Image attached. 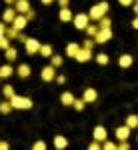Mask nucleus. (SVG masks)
<instances>
[{
	"instance_id": "1",
	"label": "nucleus",
	"mask_w": 138,
	"mask_h": 150,
	"mask_svg": "<svg viewBox=\"0 0 138 150\" xmlns=\"http://www.w3.org/2000/svg\"><path fill=\"white\" fill-rule=\"evenodd\" d=\"M108 8H110V4H108V2H98L96 6H92V8H90V12H88L86 16H88V20L98 22L102 16H106V14H108Z\"/></svg>"
},
{
	"instance_id": "2",
	"label": "nucleus",
	"mask_w": 138,
	"mask_h": 150,
	"mask_svg": "<svg viewBox=\"0 0 138 150\" xmlns=\"http://www.w3.org/2000/svg\"><path fill=\"white\" fill-rule=\"evenodd\" d=\"M8 102H10L12 110H30V108L34 106V102H32L30 98H26V96H18V94H14Z\"/></svg>"
},
{
	"instance_id": "3",
	"label": "nucleus",
	"mask_w": 138,
	"mask_h": 150,
	"mask_svg": "<svg viewBox=\"0 0 138 150\" xmlns=\"http://www.w3.org/2000/svg\"><path fill=\"white\" fill-rule=\"evenodd\" d=\"M112 38V28H98V32L94 34V44H104Z\"/></svg>"
},
{
	"instance_id": "4",
	"label": "nucleus",
	"mask_w": 138,
	"mask_h": 150,
	"mask_svg": "<svg viewBox=\"0 0 138 150\" xmlns=\"http://www.w3.org/2000/svg\"><path fill=\"white\" fill-rule=\"evenodd\" d=\"M24 48H26V54L36 56V54H38V48H40V42H38L36 38H28V36H26V40H24Z\"/></svg>"
},
{
	"instance_id": "5",
	"label": "nucleus",
	"mask_w": 138,
	"mask_h": 150,
	"mask_svg": "<svg viewBox=\"0 0 138 150\" xmlns=\"http://www.w3.org/2000/svg\"><path fill=\"white\" fill-rule=\"evenodd\" d=\"M72 22H74V26L78 28V30H84L88 24H90V20H88V16H86V12H80V14H76L74 18H72Z\"/></svg>"
},
{
	"instance_id": "6",
	"label": "nucleus",
	"mask_w": 138,
	"mask_h": 150,
	"mask_svg": "<svg viewBox=\"0 0 138 150\" xmlns=\"http://www.w3.org/2000/svg\"><path fill=\"white\" fill-rule=\"evenodd\" d=\"M26 24H28V20H26V16H24V14H16V16H14V20H12V28H14V30H18V32H22L24 28H26Z\"/></svg>"
},
{
	"instance_id": "7",
	"label": "nucleus",
	"mask_w": 138,
	"mask_h": 150,
	"mask_svg": "<svg viewBox=\"0 0 138 150\" xmlns=\"http://www.w3.org/2000/svg\"><path fill=\"white\" fill-rule=\"evenodd\" d=\"M12 8H14L16 14H26L32 6H30V2H28V0H16V2L12 4Z\"/></svg>"
},
{
	"instance_id": "8",
	"label": "nucleus",
	"mask_w": 138,
	"mask_h": 150,
	"mask_svg": "<svg viewBox=\"0 0 138 150\" xmlns=\"http://www.w3.org/2000/svg\"><path fill=\"white\" fill-rule=\"evenodd\" d=\"M54 76H56V68H52L50 64L44 66L42 72H40V78H42L44 82H52V80H54Z\"/></svg>"
},
{
	"instance_id": "9",
	"label": "nucleus",
	"mask_w": 138,
	"mask_h": 150,
	"mask_svg": "<svg viewBox=\"0 0 138 150\" xmlns=\"http://www.w3.org/2000/svg\"><path fill=\"white\" fill-rule=\"evenodd\" d=\"M106 134H108V132H106L104 126H96L94 130H92V138H94V142H100V144L106 140Z\"/></svg>"
},
{
	"instance_id": "10",
	"label": "nucleus",
	"mask_w": 138,
	"mask_h": 150,
	"mask_svg": "<svg viewBox=\"0 0 138 150\" xmlns=\"http://www.w3.org/2000/svg\"><path fill=\"white\" fill-rule=\"evenodd\" d=\"M96 98H98V92H96L94 88H86V90H84V94H82V100H84V104L96 102Z\"/></svg>"
},
{
	"instance_id": "11",
	"label": "nucleus",
	"mask_w": 138,
	"mask_h": 150,
	"mask_svg": "<svg viewBox=\"0 0 138 150\" xmlns=\"http://www.w3.org/2000/svg\"><path fill=\"white\" fill-rule=\"evenodd\" d=\"M90 56H92V50H86V48L80 46V50L76 52L74 60H76V62H88V60H90Z\"/></svg>"
},
{
	"instance_id": "12",
	"label": "nucleus",
	"mask_w": 138,
	"mask_h": 150,
	"mask_svg": "<svg viewBox=\"0 0 138 150\" xmlns=\"http://www.w3.org/2000/svg\"><path fill=\"white\" fill-rule=\"evenodd\" d=\"M132 62H134L132 54H120V58H118V66H120V68H130Z\"/></svg>"
},
{
	"instance_id": "13",
	"label": "nucleus",
	"mask_w": 138,
	"mask_h": 150,
	"mask_svg": "<svg viewBox=\"0 0 138 150\" xmlns=\"http://www.w3.org/2000/svg\"><path fill=\"white\" fill-rule=\"evenodd\" d=\"M14 16H16V12H14V8H12V6H8L6 10L2 12V22H4L6 26H8V24H12V20H14Z\"/></svg>"
},
{
	"instance_id": "14",
	"label": "nucleus",
	"mask_w": 138,
	"mask_h": 150,
	"mask_svg": "<svg viewBox=\"0 0 138 150\" xmlns=\"http://www.w3.org/2000/svg\"><path fill=\"white\" fill-rule=\"evenodd\" d=\"M114 134H116V138L120 140V142H124V140H128V136H130V128L128 126H118Z\"/></svg>"
},
{
	"instance_id": "15",
	"label": "nucleus",
	"mask_w": 138,
	"mask_h": 150,
	"mask_svg": "<svg viewBox=\"0 0 138 150\" xmlns=\"http://www.w3.org/2000/svg\"><path fill=\"white\" fill-rule=\"evenodd\" d=\"M72 18H74V14H72L70 8H60V14H58L60 22H72Z\"/></svg>"
},
{
	"instance_id": "16",
	"label": "nucleus",
	"mask_w": 138,
	"mask_h": 150,
	"mask_svg": "<svg viewBox=\"0 0 138 150\" xmlns=\"http://www.w3.org/2000/svg\"><path fill=\"white\" fill-rule=\"evenodd\" d=\"M12 74H14V68H12V64H2V66H0V80H6V78H10Z\"/></svg>"
},
{
	"instance_id": "17",
	"label": "nucleus",
	"mask_w": 138,
	"mask_h": 150,
	"mask_svg": "<svg viewBox=\"0 0 138 150\" xmlns=\"http://www.w3.org/2000/svg\"><path fill=\"white\" fill-rule=\"evenodd\" d=\"M66 146H68V140H66V136H62V134L54 136V148H56V150H64Z\"/></svg>"
},
{
	"instance_id": "18",
	"label": "nucleus",
	"mask_w": 138,
	"mask_h": 150,
	"mask_svg": "<svg viewBox=\"0 0 138 150\" xmlns=\"http://www.w3.org/2000/svg\"><path fill=\"white\" fill-rule=\"evenodd\" d=\"M16 74H18L20 78H28V76L32 74V68H30L28 64H20V66L16 68Z\"/></svg>"
},
{
	"instance_id": "19",
	"label": "nucleus",
	"mask_w": 138,
	"mask_h": 150,
	"mask_svg": "<svg viewBox=\"0 0 138 150\" xmlns=\"http://www.w3.org/2000/svg\"><path fill=\"white\" fill-rule=\"evenodd\" d=\"M4 56H6L8 64H10V62H14V60L18 58V50H16V48H12V46H8L6 50H4Z\"/></svg>"
},
{
	"instance_id": "20",
	"label": "nucleus",
	"mask_w": 138,
	"mask_h": 150,
	"mask_svg": "<svg viewBox=\"0 0 138 150\" xmlns=\"http://www.w3.org/2000/svg\"><path fill=\"white\" fill-rule=\"evenodd\" d=\"M38 54H42L44 58H50L52 54H54V50H52V46H50V44H40V48H38Z\"/></svg>"
},
{
	"instance_id": "21",
	"label": "nucleus",
	"mask_w": 138,
	"mask_h": 150,
	"mask_svg": "<svg viewBox=\"0 0 138 150\" xmlns=\"http://www.w3.org/2000/svg\"><path fill=\"white\" fill-rule=\"evenodd\" d=\"M60 102L64 104V106H72V102H74V94L72 92H62L60 94Z\"/></svg>"
},
{
	"instance_id": "22",
	"label": "nucleus",
	"mask_w": 138,
	"mask_h": 150,
	"mask_svg": "<svg viewBox=\"0 0 138 150\" xmlns=\"http://www.w3.org/2000/svg\"><path fill=\"white\" fill-rule=\"evenodd\" d=\"M62 64H64V58L62 56H58V54H52V56H50V66H52V68H60Z\"/></svg>"
},
{
	"instance_id": "23",
	"label": "nucleus",
	"mask_w": 138,
	"mask_h": 150,
	"mask_svg": "<svg viewBox=\"0 0 138 150\" xmlns=\"http://www.w3.org/2000/svg\"><path fill=\"white\" fill-rule=\"evenodd\" d=\"M2 96H4L6 100H10L12 96H14V86H12V84H4V86H2Z\"/></svg>"
},
{
	"instance_id": "24",
	"label": "nucleus",
	"mask_w": 138,
	"mask_h": 150,
	"mask_svg": "<svg viewBox=\"0 0 138 150\" xmlns=\"http://www.w3.org/2000/svg\"><path fill=\"white\" fill-rule=\"evenodd\" d=\"M78 50H80V46H78L76 42H70L68 46H66V54H68L70 58H74V56H76V52H78Z\"/></svg>"
},
{
	"instance_id": "25",
	"label": "nucleus",
	"mask_w": 138,
	"mask_h": 150,
	"mask_svg": "<svg viewBox=\"0 0 138 150\" xmlns=\"http://www.w3.org/2000/svg\"><path fill=\"white\" fill-rule=\"evenodd\" d=\"M124 126H128L130 130H132V128H136V126H138V116H136V114L126 116V124H124Z\"/></svg>"
},
{
	"instance_id": "26",
	"label": "nucleus",
	"mask_w": 138,
	"mask_h": 150,
	"mask_svg": "<svg viewBox=\"0 0 138 150\" xmlns=\"http://www.w3.org/2000/svg\"><path fill=\"white\" fill-rule=\"evenodd\" d=\"M96 62H98L100 66H106V64L110 62V58H108L106 52H100V54H96Z\"/></svg>"
},
{
	"instance_id": "27",
	"label": "nucleus",
	"mask_w": 138,
	"mask_h": 150,
	"mask_svg": "<svg viewBox=\"0 0 138 150\" xmlns=\"http://www.w3.org/2000/svg\"><path fill=\"white\" fill-rule=\"evenodd\" d=\"M84 32H86V36H88V38H94V34L98 32V26H96V24H88V26L84 28Z\"/></svg>"
},
{
	"instance_id": "28",
	"label": "nucleus",
	"mask_w": 138,
	"mask_h": 150,
	"mask_svg": "<svg viewBox=\"0 0 138 150\" xmlns=\"http://www.w3.org/2000/svg\"><path fill=\"white\" fill-rule=\"evenodd\" d=\"M96 26H98V28H110V26H112V20H110L108 16H102V18L98 20V24H96Z\"/></svg>"
},
{
	"instance_id": "29",
	"label": "nucleus",
	"mask_w": 138,
	"mask_h": 150,
	"mask_svg": "<svg viewBox=\"0 0 138 150\" xmlns=\"http://www.w3.org/2000/svg\"><path fill=\"white\" fill-rule=\"evenodd\" d=\"M72 106H74V110H76V112H82L86 104H84V100H82V98H74V102H72Z\"/></svg>"
},
{
	"instance_id": "30",
	"label": "nucleus",
	"mask_w": 138,
	"mask_h": 150,
	"mask_svg": "<svg viewBox=\"0 0 138 150\" xmlns=\"http://www.w3.org/2000/svg\"><path fill=\"white\" fill-rule=\"evenodd\" d=\"M10 110H12V106H10V102H8V100H4V102L0 100V114H8Z\"/></svg>"
},
{
	"instance_id": "31",
	"label": "nucleus",
	"mask_w": 138,
	"mask_h": 150,
	"mask_svg": "<svg viewBox=\"0 0 138 150\" xmlns=\"http://www.w3.org/2000/svg\"><path fill=\"white\" fill-rule=\"evenodd\" d=\"M100 150H116V144L110 142V140H104L102 144H100Z\"/></svg>"
},
{
	"instance_id": "32",
	"label": "nucleus",
	"mask_w": 138,
	"mask_h": 150,
	"mask_svg": "<svg viewBox=\"0 0 138 150\" xmlns=\"http://www.w3.org/2000/svg\"><path fill=\"white\" fill-rule=\"evenodd\" d=\"M32 150H46V142L44 140H36L32 144Z\"/></svg>"
},
{
	"instance_id": "33",
	"label": "nucleus",
	"mask_w": 138,
	"mask_h": 150,
	"mask_svg": "<svg viewBox=\"0 0 138 150\" xmlns=\"http://www.w3.org/2000/svg\"><path fill=\"white\" fill-rule=\"evenodd\" d=\"M8 46H10V40H8L6 36H2V38H0V50H6Z\"/></svg>"
},
{
	"instance_id": "34",
	"label": "nucleus",
	"mask_w": 138,
	"mask_h": 150,
	"mask_svg": "<svg viewBox=\"0 0 138 150\" xmlns=\"http://www.w3.org/2000/svg\"><path fill=\"white\" fill-rule=\"evenodd\" d=\"M82 48L92 50V48H94V40H92V38H86V40H84V44H82Z\"/></svg>"
},
{
	"instance_id": "35",
	"label": "nucleus",
	"mask_w": 138,
	"mask_h": 150,
	"mask_svg": "<svg viewBox=\"0 0 138 150\" xmlns=\"http://www.w3.org/2000/svg\"><path fill=\"white\" fill-rule=\"evenodd\" d=\"M116 148H120V150H130V144H128V140H124V142H120Z\"/></svg>"
},
{
	"instance_id": "36",
	"label": "nucleus",
	"mask_w": 138,
	"mask_h": 150,
	"mask_svg": "<svg viewBox=\"0 0 138 150\" xmlns=\"http://www.w3.org/2000/svg\"><path fill=\"white\" fill-rule=\"evenodd\" d=\"M54 80H56L58 84H64V82H66V76H64V74H58V76H54Z\"/></svg>"
},
{
	"instance_id": "37",
	"label": "nucleus",
	"mask_w": 138,
	"mask_h": 150,
	"mask_svg": "<svg viewBox=\"0 0 138 150\" xmlns=\"http://www.w3.org/2000/svg\"><path fill=\"white\" fill-rule=\"evenodd\" d=\"M0 150H10V144L6 140H0Z\"/></svg>"
},
{
	"instance_id": "38",
	"label": "nucleus",
	"mask_w": 138,
	"mask_h": 150,
	"mask_svg": "<svg viewBox=\"0 0 138 150\" xmlns=\"http://www.w3.org/2000/svg\"><path fill=\"white\" fill-rule=\"evenodd\" d=\"M88 150H100V142H90Z\"/></svg>"
},
{
	"instance_id": "39",
	"label": "nucleus",
	"mask_w": 138,
	"mask_h": 150,
	"mask_svg": "<svg viewBox=\"0 0 138 150\" xmlns=\"http://www.w3.org/2000/svg\"><path fill=\"white\" fill-rule=\"evenodd\" d=\"M58 4H60V8H68L70 0H58Z\"/></svg>"
},
{
	"instance_id": "40",
	"label": "nucleus",
	"mask_w": 138,
	"mask_h": 150,
	"mask_svg": "<svg viewBox=\"0 0 138 150\" xmlns=\"http://www.w3.org/2000/svg\"><path fill=\"white\" fill-rule=\"evenodd\" d=\"M118 2H120L122 6H132V4H134V0H118Z\"/></svg>"
},
{
	"instance_id": "41",
	"label": "nucleus",
	"mask_w": 138,
	"mask_h": 150,
	"mask_svg": "<svg viewBox=\"0 0 138 150\" xmlns=\"http://www.w3.org/2000/svg\"><path fill=\"white\" fill-rule=\"evenodd\" d=\"M4 30H6V24H4V22H0V38L4 36Z\"/></svg>"
},
{
	"instance_id": "42",
	"label": "nucleus",
	"mask_w": 138,
	"mask_h": 150,
	"mask_svg": "<svg viewBox=\"0 0 138 150\" xmlns=\"http://www.w3.org/2000/svg\"><path fill=\"white\" fill-rule=\"evenodd\" d=\"M132 28H138V18H132V22H130Z\"/></svg>"
},
{
	"instance_id": "43",
	"label": "nucleus",
	"mask_w": 138,
	"mask_h": 150,
	"mask_svg": "<svg viewBox=\"0 0 138 150\" xmlns=\"http://www.w3.org/2000/svg\"><path fill=\"white\" fill-rule=\"evenodd\" d=\"M40 2H42V4H52L54 0H40Z\"/></svg>"
},
{
	"instance_id": "44",
	"label": "nucleus",
	"mask_w": 138,
	"mask_h": 150,
	"mask_svg": "<svg viewBox=\"0 0 138 150\" xmlns=\"http://www.w3.org/2000/svg\"><path fill=\"white\" fill-rule=\"evenodd\" d=\"M4 2H6V4H8V6H12V4H14V2H16V0H4Z\"/></svg>"
},
{
	"instance_id": "45",
	"label": "nucleus",
	"mask_w": 138,
	"mask_h": 150,
	"mask_svg": "<svg viewBox=\"0 0 138 150\" xmlns=\"http://www.w3.org/2000/svg\"><path fill=\"white\" fill-rule=\"evenodd\" d=\"M116 150H120V148H116Z\"/></svg>"
}]
</instances>
